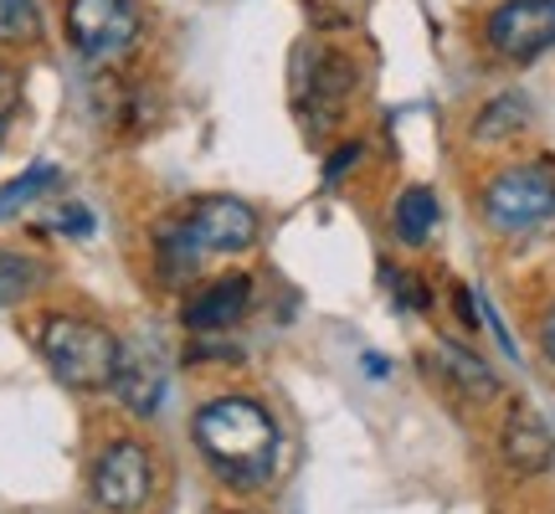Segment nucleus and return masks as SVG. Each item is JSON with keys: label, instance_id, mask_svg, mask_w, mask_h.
<instances>
[{"label": "nucleus", "instance_id": "19", "mask_svg": "<svg viewBox=\"0 0 555 514\" xmlns=\"http://www.w3.org/2000/svg\"><path fill=\"white\" fill-rule=\"evenodd\" d=\"M57 227H62V232H78V237H88V232H93V217H88L82 206H62Z\"/></svg>", "mask_w": 555, "mask_h": 514}, {"label": "nucleus", "instance_id": "5", "mask_svg": "<svg viewBox=\"0 0 555 514\" xmlns=\"http://www.w3.org/2000/svg\"><path fill=\"white\" fill-rule=\"evenodd\" d=\"M139 37V0H67V41L88 62L119 57Z\"/></svg>", "mask_w": 555, "mask_h": 514}, {"label": "nucleus", "instance_id": "8", "mask_svg": "<svg viewBox=\"0 0 555 514\" xmlns=\"http://www.w3.org/2000/svg\"><path fill=\"white\" fill-rule=\"evenodd\" d=\"M489 47L509 62H535L555 47V0H504L489 16Z\"/></svg>", "mask_w": 555, "mask_h": 514}, {"label": "nucleus", "instance_id": "10", "mask_svg": "<svg viewBox=\"0 0 555 514\" xmlns=\"http://www.w3.org/2000/svg\"><path fill=\"white\" fill-rule=\"evenodd\" d=\"M499 453H504V463H509L515 474H545V468L555 463L551 422H545L535 407L515 401L509 416H504V433H499Z\"/></svg>", "mask_w": 555, "mask_h": 514}, {"label": "nucleus", "instance_id": "16", "mask_svg": "<svg viewBox=\"0 0 555 514\" xmlns=\"http://www.w3.org/2000/svg\"><path fill=\"white\" fill-rule=\"evenodd\" d=\"M37 283H41V268L31 262V257L5 253V247H0V309H11V304H21V298L31 294Z\"/></svg>", "mask_w": 555, "mask_h": 514}, {"label": "nucleus", "instance_id": "7", "mask_svg": "<svg viewBox=\"0 0 555 514\" xmlns=\"http://www.w3.org/2000/svg\"><path fill=\"white\" fill-rule=\"evenodd\" d=\"M185 237L201 247V257L211 253H247L258 242V211L237 196H201L185 206Z\"/></svg>", "mask_w": 555, "mask_h": 514}, {"label": "nucleus", "instance_id": "14", "mask_svg": "<svg viewBox=\"0 0 555 514\" xmlns=\"http://www.w3.org/2000/svg\"><path fill=\"white\" fill-rule=\"evenodd\" d=\"M525 124H530V99H525V93H499V99L474 119V139H478V144L515 139Z\"/></svg>", "mask_w": 555, "mask_h": 514}, {"label": "nucleus", "instance_id": "13", "mask_svg": "<svg viewBox=\"0 0 555 514\" xmlns=\"http://www.w3.org/2000/svg\"><path fill=\"white\" fill-rule=\"evenodd\" d=\"M437 365H442V376L453 381V386H463V391L478 396V401L499 396V376L474 356V350H463L457 339H442V345H437Z\"/></svg>", "mask_w": 555, "mask_h": 514}, {"label": "nucleus", "instance_id": "6", "mask_svg": "<svg viewBox=\"0 0 555 514\" xmlns=\"http://www.w3.org/2000/svg\"><path fill=\"white\" fill-rule=\"evenodd\" d=\"M150 489H155V468H150V453L134 437H119L99 453V468H93V499H99L108 514H134L150 504Z\"/></svg>", "mask_w": 555, "mask_h": 514}, {"label": "nucleus", "instance_id": "2", "mask_svg": "<svg viewBox=\"0 0 555 514\" xmlns=\"http://www.w3.org/2000/svg\"><path fill=\"white\" fill-rule=\"evenodd\" d=\"M41 360L52 365V376L73 391H103L114 386L119 376V356H124V339H114L103 324L78 314H47L37 330Z\"/></svg>", "mask_w": 555, "mask_h": 514}, {"label": "nucleus", "instance_id": "4", "mask_svg": "<svg viewBox=\"0 0 555 514\" xmlns=\"http://www.w3.org/2000/svg\"><path fill=\"white\" fill-rule=\"evenodd\" d=\"M356 93V62L330 47H304L294 62V103L309 124H335Z\"/></svg>", "mask_w": 555, "mask_h": 514}, {"label": "nucleus", "instance_id": "11", "mask_svg": "<svg viewBox=\"0 0 555 514\" xmlns=\"http://www.w3.org/2000/svg\"><path fill=\"white\" fill-rule=\"evenodd\" d=\"M253 309V278L247 273H227L217 283H206L191 304H185V324L211 335V330H232L242 314Z\"/></svg>", "mask_w": 555, "mask_h": 514}, {"label": "nucleus", "instance_id": "3", "mask_svg": "<svg viewBox=\"0 0 555 514\" xmlns=\"http://www.w3.org/2000/svg\"><path fill=\"white\" fill-rule=\"evenodd\" d=\"M483 221L494 232H535L555 221V165H509L483 185Z\"/></svg>", "mask_w": 555, "mask_h": 514}, {"label": "nucleus", "instance_id": "1", "mask_svg": "<svg viewBox=\"0 0 555 514\" xmlns=\"http://www.w3.org/2000/svg\"><path fill=\"white\" fill-rule=\"evenodd\" d=\"M196 442L211 474L232 489H258L268 484L278 463V422L247 396H221L196 416Z\"/></svg>", "mask_w": 555, "mask_h": 514}, {"label": "nucleus", "instance_id": "12", "mask_svg": "<svg viewBox=\"0 0 555 514\" xmlns=\"http://www.w3.org/2000/svg\"><path fill=\"white\" fill-rule=\"evenodd\" d=\"M437 217H442V206H437L433 185H406L391 206V232L401 247H422V242H433Z\"/></svg>", "mask_w": 555, "mask_h": 514}, {"label": "nucleus", "instance_id": "21", "mask_svg": "<svg viewBox=\"0 0 555 514\" xmlns=\"http://www.w3.org/2000/svg\"><path fill=\"white\" fill-rule=\"evenodd\" d=\"M540 350H545V360H555V304L540 319Z\"/></svg>", "mask_w": 555, "mask_h": 514}, {"label": "nucleus", "instance_id": "20", "mask_svg": "<svg viewBox=\"0 0 555 514\" xmlns=\"http://www.w3.org/2000/svg\"><path fill=\"white\" fill-rule=\"evenodd\" d=\"M356 159H360V144H345L339 155H330V165H324V180H330V185H335V180H345V170H350Z\"/></svg>", "mask_w": 555, "mask_h": 514}, {"label": "nucleus", "instance_id": "17", "mask_svg": "<svg viewBox=\"0 0 555 514\" xmlns=\"http://www.w3.org/2000/svg\"><path fill=\"white\" fill-rule=\"evenodd\" d=\"M41 37V11L37 0H0V41H37Z\"/></svg>", "mask_w": 555, "mask_h": 514}, {"label": "nucleus", "instance_id": "9", "mask_svg": "<svg viewBox=\"0 0 555 514\" xmlns=\"http://www.w3.org/2000/svg\"><path fill=\"white\" fill-rule=\"evenodd\" d=\"M114 391L134 416H155L165 391H170V365L159 360V350L144 339V345H124L119 356V376H114Z\"/></svg>", "mask_w": 555, "mask_h": 514}, {"label": "nucleus", "instance_id": "15", "mask_svg": "<svg viewBox=\"0 0 555 514\" xmlns=\"http://www.w3.org/2000/svg\"><path fill=\"white\" fill-rule=\"evenodd\" d=\"M52 180H57V165H31L26 176H16L11 185H0V221L21 217V211H26V206H31V201L52 185Z\"/></svg>", "mask_w": 555, "mask_h": 514}, {"label": "nucleus", "instance_id": "18", "mask_svg": "<svg viewBox=\"0 0 555 514\" xmlns=\"http://www.w3.org/2000/svg\"><path fill=\"white\" fill-rule=\"evenodd\" d=\"M16 108H21V78L0 62V144H5V129L16 119Z\"/></svg>", "mask_w": 555, "mask_h": 514}]
</instances>
